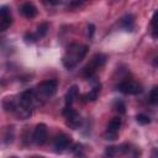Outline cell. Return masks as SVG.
Returning <instances> with one entry per match:
<instances>
[{"label":"cell","instance_id":"cell-1","mask_svg":"<svg viewBox=\"0 0 158 158\" xmlns=\"http://www.w3.org/2000/svg\"><path fill=\"white\" fill-rule=\"evenodd\" d=\"M88 52V46H81V44H72L65 54L63 56V64L65 68L72 69L74 68L86 54Z\"/></svg>","mask_w":158,"mask_h":158},{"label":"cell","instance_id":"cell-2","mask_svg":"<svg viewBox=\"0 0 158 158\" xmlns=\"http://www.w3.org/2000/svg\"><path fill=\"white\" fill-rule=\"evenodd\" d=\"M105 62H106V56H104V54H101V53L95 54V56L93 57L91 62H90L89 64H86V65L83 68V75H84L85 78L93 77V75L95 74V72H96L100 67H102V65L105 64Z\"/></svg>","mask_w":158,"mask_h":158},{"label":"cell","instance_id":"cell-3","mask_svg":"<svg viewBox=\"0 0 158 158\" xmlns=\"http://www.w3.org/2000/svg\"><path fill=\"white\" fill-rule=\"evenodd\" d=\"M58 88V80L57 79H48L38 84L37 90H36V96L41 95L43 98H49L52 96Z\"/></svg>","mask_w":158,"mask_h":158},{"label":"cell","instance_id":"cell-4","mask_svg":"<svg viewBox=\"0 0 158 158\" xmlns=\"http://www.w3.org/2000/svg\"><path fill=\"white\" fill-rule=\"evenodd\" d=\"M117 89H118V91H121L123 94H127V95H136V94H139L142 91L141 84H138L137 81H133V80L121 81L117 85Z\"/></svg>","mask_w":158,"mask_h":158},{"label":"cell","instance_id":"cell-5","mask_svg":"<svg viewBox=\"0 0 158 158\" xmlns=\"http://www.w3.org/2000/svg\"><path fill=\"white\" fill-rule=\"evenodd\" d=\"M63 115H64L65 118H67V125H68V126H70V127H73V128L79 127L81 120H80L79 114H78L74 109H72L70 106H67V107L63 110Z\"/></svg>","mask_w":158,"mask_h":158},{"label":"cell","instance_id":"cell-6","mask_svg":"<svg viewBox=\"0 0 158 158\" xmlns=\"http://www.w3.org/2000/svg\"><path fill=\"white\" fill-rule=\"evenodd\" d=\"M47 138V127L44 123H40L36 126L35 131H33V136H32V141L36 144H43L46 142Z\"/></svg>","mask_w":158,"mask_h":158},{"label":"cell","instance_id":"cell-7","mask_svg":"<svg viewBox=\"0 0 158 158\" xmlns=\"http://www.w3.org/2000/svg\"><path fill=\"white\" fill-rule=\"evenodd\" d=\"M0 15H1V20H0V31H5L7 30L11 23H12V16L10 12V9L7 6H1L0 9Z\"/></svg>","mask_w":158,"mask_h":158},{"label":"cell","instance_id":"cell-8","mask_svg":"<svg viewBox=\"0 0 158 158\" xmlns=\"http://www.w3.org/2000/svg\"><path fill=\"white\" fill-rule=\"evenodd\" d=\"M120 127H121V118L120 117H114L107 125V130H106V133H105L106 139H115L116 133L120 130Z\"/></svg>","mask_w":158,"mask_h":158},{"label":"cell","instance_id":"cell-9","mask_svg":"<svg viewBox=\"0 0 158 158\" xmlns=\"http://www.w3.org/2000/svg\"><path fill=\"white\" fill-rule=\"evenodd\" d=\"M20 12H21L25 17L32 19V17H35V16L37 15V9H36V6H35L33 4H31V2H25V4L21 5Z\"/></svg>","mask_w":158,"mask_h":158},{"label":"cell","instance_id":"cell-10","mask_svg":"<svg viewBox=\"0 0 158 158\" xmlns=\"http://www.w3.org/2000/svg\"><path fill=\"white\" fill-rule=\"evenodd\" d=\"M69 144H70V137H68V136L64 135V133L57 136L56 139H54V148H56L57 151L65 149Z\"/></svg>","mask_w":158,"mask_h":158},{"label":"cell","instance_id":"cell-11","mask_svg":"<svg viewBox=\"0 0 158 158\" xmlns=\"http://www.w3.org/2000/svg\"><path fill=\"white\" fill-rule=\"evenodd\" d=\"M121 27L123 30H126V31H132L133 27H135V17H133V15L128 14V15L123 16L122 20H121Z\"/></svg>","mask_w":158,"mask_h":158},{"label":"cell","instance_id":"cell-12","mask_svg":"<svg viewBox=\"0 0 158 158\" xmlns=\"http://www.w3.org/2000/svg\"><path fill=\"white\" fill-rule=\"evenodd\" d=\"M77 96H78V88H77L75 85H73V86L69 88V90H68L67 94H65V98H64L65 105H67V106H70V105L73 104V101L77 99Z\"/></svg>","mask_w":158,"mask_h":158},{"label":"cell","instance_id":"cell-13","mask_svg":"<svg viewBox=\"0 0 158 158\" xmlns=\"http://www.w3.org/2000/svg\"><path fill=\"white\" fill-rule=\"evenodd\" d=\"M151 25H152V37L158 38V10L153 14Z\"/></svg>","mask_w":158,"mask_h":158},{"label":"cell","instance_id":"cell-14","mask_svg":"<svg viewBox=\"0 0 158 158\" xmlns=\"http://www.w3.org/2000/svg\"><path fill=\"white\" fill-rule=\"evenodd\" d=\"M99 93H100V85H96V86H94V88L86 94V99L90 100V101H94V100L98 99Z\"/></svg>","mask_w":158,"mask_h":158},{"label":"cell","instance_id":"cell-15","mask_svg":"<svg viewBox=\"0 0 158 158\" xmlns=\"http://www.w3.org/2000/svg\"><path fill=\"white\" fill-rule=\"evenodd\" d=\"M47 32H48V23L47 22H43L37 27V36L38 37H44L47 35Z\"/></svg>","mask_w":158,"mask_h":158},{"label":"cell","instance_id":"cell-16","mask_svg":"<svg viewBox=\"0 0 158 158\" xmlns=\"http://www.w3.org/2000/svg\"><path fill=\"white\" fill-rule=\"evenodd\" d=\"M149 101L154 105H158V86H153L149 93Z\"/></svg>","mask_w":158,"mask_h":158},{"label":"cell","instance_id":"cell-17","mask_svg":"<svg viewBox=\"0 0 158 158\" xmlns=\"http://www.w3.org/2000/svg\"><path fill=\"white\" fill-rule=\"evenodd\" d=\"M114 107H115V110H116L118 114H125V112H126V105H125V104H123L121 100L115 101Z\"/></svg>","mask_w":158,"mask_h":158},{"label":"cell","instance_id":"cell-18","mask_svg":"<svg viewBox=\"0 0 158 158\" xmlns=\"http://www.w3.org/2000/svg\"><path fill=\"white\" fill-rule=\"evenodd\" d=\"M136 120H137V122H138V123H141V125H147V123H149V122H151V118H149L148 116L143 115V114L137 115V116H136Z\"/></svg>","mask_w":158,"mask_h":158},{"label":"cell","instance_id":"cell-19","mask_svg":"<svg viewBox=\"0 0 158 158\" xmlns=\"http://www.w3.org/2000/svg\"><path fill=\"white\" fill-rule=\"evenodd\" d=\"M37 37H38L37 35H33V33H30V32H28V33H26V35L23 36V40H25L26 43H33V42L37 40Z\"/></svg>","mask_w":158,"mask_h":158},{"label":"cell","instance_id":"cell-20","mask_svg":"<svg viewBox=\"0 0 158 158\" xmlns=\"http://www.w3.org/2000/svg\"><path fill=\"white\" fill-rule=\"evenodd\" d=\"M118 152H120V148H118V147H107V149H106V156L114 157V156H116Z\"/></svg>","mask_w":158,"mask_h":158},{"label":"cell","instance_id":"cell-21","mask_svg":"<svg viewBox=\"0 0 158 158\" xmlns=\"http://www.w3.org/2000/svg\"><path fill=\"white\" fill-rule=\"evenodd\" d=\"M94 32H95V26H94L93 23H89V25H88V36H89V37H93Z\"/></svg>","mask_w":158,"mask_h":158},{"label":"cell","instance_id":"cell-22","mask_svg":"<svg viewBox=\"0 0 158 158\" xmlns=\"http://www.w3.org/2000/svg\"><path fill=\"white\" fill-rule=\"evenodd\" d=\"M60 0H44L46 4H49V5H57Z\"/></svg>","mask_w":158,"mask_h":158},{"label":"cell","instance_id":"cell-23","mask_svg":"<svg viewBox=\"0 0 158 158\" xmlns=\"http://www.w3.org/2000/svg\"><path fill=\"white\" fill-rule=\"evenodd\" d=\"M153 64H154L156 67H158V57H157V58H156V59L153 60Z\"/></svg>","mask_w":158,"mask_h":158},{"label":"cell","instance_id":"cell-24","mask_svg":"<svg viewBox=\"0 0 158 158\" xmlns=\"http://www.w3.org/2000/svg\"><path fill=\"white\" fill-rule=\"evenodd\" d=\"M153 156H158V151H154L153 152Z\"/></svg>","mask_w":158,"mask_h":158}]
</instances>
